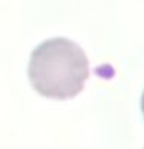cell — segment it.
Returning <instances> with one entry per match:
<instances>
[{
  "label": "cell",
  "instance_id": "cell-2",
  "mask_svg": "<svg viewBox=\"0 0 144 149\" xmlns=\"http://www.w3.org/2000/svg\"><path fill=\"white\" fill-rule=\"evenodd\" d=\"M141 109H143V113H144V93H143V98H141Z\"/></svg>",
  "mask_w": 144,
  "mask_h": 149
},
{
  "label": "cell",
  "instance_id": "cell-1",
  "mask_svg": "<svg viewBox=\"0 0 144 149\" xmlns=\"http://www.w3.org/2000/svg\"><path fill=\"white\" fill-rule=\"evenodd\" d=\"M90 76L88 58L76 42L53 37L33 50L28 78L42 96L68 100L82 92Z\"/></svg>",
  "mask_w": 144,
  "mask_h": 149
}]
</instances>
